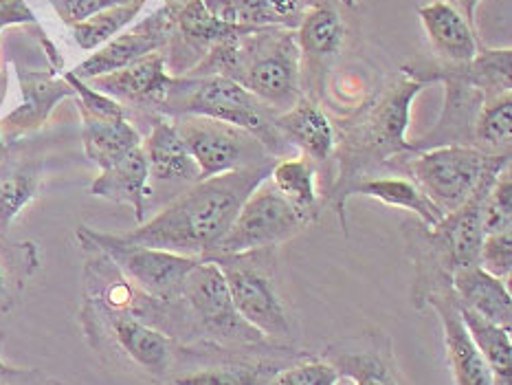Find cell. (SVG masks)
<instances>
[{
	"instance_id": "cell-25",
	"label": "cell",
	"mask_w": 512,
	"mask_h": 385,
	"mask_svg": "<svg viewBox=\"0 0 512 385\" xmlns=\"http://www.w3.org/2000/svg\"><path fill=\"white\" fill-rule=\"evenodd\" d=\"M269 181L310 225L317 223L324 201L317 190V168L313 161H308L302 154L275 161Z\"/></svg>"
},
{
	"instance_id": "cell-30",
	"label": "cell",
	"mask_w": 512,
	"mask_h": 385,
	"mask_svg": "<svg viewBox=\"0 0 512 385\" xmlns=\"http://www.w3.org/2000/svg\"><path fill=\"white\" fill-rule=\"evenodd\" d=\"M512 93L486 99L475 121V148L488 154H510Z\"/></svg>"
},
{
	"instance_id": "cell-31",
	"label": "cell",
	"mask_w": 512,
	"mask_h": 385,
	"mask_svg": "<svg viewBox=\"0 0 512 385\" xmlns=\"http://www.w3.org/2000/svg\"><path fill=\"white\" fill-rule=\"evenodd\" d=\"M143 7H146V0H130L126 5L99 11V14L91 16L88 20L77 22V25H73L75 42L80 44L84 51L104 47L106 42L113 40L121 29L128 27L130 22L141 14Z\"/></svg>"
},
{
	"instance_id": "cell-10",
	"label": "cell",
	"mask_w": 512,
	"mask_h": 385,
	"mask_svg": "<svg viewBox=\"0 0 512 385\" xmlns=\"http://www.w3.org/2000/svg\"><path fill=\"white\" fill-rule=\"evenodd\" d=\"M172 121L187 150L192 152L203 181L277 161L251 132L227 121L200 115H176Z\"/></svg>"
},
{
	"instance_id": "cell-12",
	"label": "cell",
	"mask_w": 512,
	"mask_h": 385,
	"mask_svg": "<svg viewBox=\"0 0 512 385\" xmlns=\"http://www.w3.org/2000/svg\"><path fill=\"white\" fill-rule=\"evenodd\" d=\"M82 231L117 264V269L139 291L161 302L181 300L187 275L198 262L196 258H185L170 251L132 245V242H126L121 236L97 234V231L91 229Z\"/></svg>"
},
{
	"instance_id": "cell-18",
	"label": "cell",
	"mask_w": 512,
	"mask_h": 385,
	"mask_svg": "<svg viewBox=\"0 0 512 385\" xmlns=\"http://www.w3.org/2000/svg\"><path fill=\"white\" fill-rule=\"evenodd\" d=\"M275 124L291 146L317 165H330L337 150L335 124L313 99L302 95L297 102L275 117Z\"/></svg>"
},
{
	"instance_id": "cell-8",
	"label": "cell",
	"mask_w": 512,
	"mask_h": 385,
	"mask_svg": "<svg viewBox=\"0 0 512 385\" xmlns=\"http://www.w3.org/2000/svg\"><path fill=\"white\" fill-rule=\"evenodd\" d=\"M82 324L95 348L115 352L154 383L165 385L170 379L178 344L161 330L141 322L130 311L108 306L91 295H84Z\"/></svg>"
},
{
	"instance_id": "cell-29",
	"label": "cell",
	"mask_w": 512,
	"mask_h": 385,
	"mask_svg": "<svg viewBox=\"0 0 512 385\" xmlns=\"http://www.w3.org/2000/svg\"><path fill=\"white\" fill-rule=\"evenodd\" d=\"M460 313L466 328L475 341V346L480 348L482 357L486 359L488 368H491L493 377H508L512 379V339L510 330L488 322L482 315L473 313L471 308H466L458 302Z\"/></svg>"
},
{
	"instance_id": "cell-2",
	"label": "cell",
	"mask_w": 512,
	"mask_h": 385,
	"mask_svg": "<svg viewBox=\"0 0 512 385\" xmlns=\"http://www.w3.org/2000/svg\"><path fill=\"white\" fill-rule=\"evenodd\" d=\"M273 165L275 163L211 176L187 187L148 223L121 238L132 245L207 260L214 256L222 238L227 236L242 203L255 187L269 179Z\"/></svg>"
},
{
	"instance_id": "cell-14",
	"label": "cell",
	"mask_w": 512,
	"mask_h": 385,
	"mask_svg": "<svg viewBox=\"0 0 512 385\" xmlns=\"http://www.w3.org/2000/svg\"><path fill=\"white\" fill-rule=\"evenodd\" d=\"M172 31H174L172 11L168 7H161L146 20H141L139 25H135L130 31L119 33V36L106 42L102 49L77 66L73 75L86 82L99 75L126 69V66L139 62L150 53L168 49Z\"/></svg>"
},
{
	"instance_id": "cell-42",
	"label": "cell",
	"mask_w": 512,
	"mask_h": 385,
	"mask_svg": "<svg viewBox=\"0 0 512 385\" xmlns=\"http://www.w3.org/2000/svg\"><path fill=\"white\" fill-rule=\"evenodd\" d=\"M493 385H512V379H508V377H493Z\"/></svg>"
},
{
	"instance_id": "cell-34",
	"label": "cell",
	"mask_w": 512,
	"mask_h": 385,
	"mask_svg": "<svg viewBox=\"0 0 512 385\" xmlns=\"http://www.w3.org/2000/svg\"><path fill=\"white\" fill-rule=\"evenodd\" d=\"M337 372L328 361L313 352H304L284 370L277 372L271 385H335Z\"/></svg>"
},
{
	"instance_id": "cell-15",
	"label": "cell",
	"mask_w": 512,
	"mask_h": 385,
	"mask_svg": "<svg viewBox=\"0 0 512 385\" xmlns=\"http://www.w3.org/2000/svg\"><path fill=\"white\" fill-rule=\"evenodd\" d=\"M427 306L433 308L440 319L455 385H493V372L464 324L453 286L429 293L422 302V308Z\"/></svg>"
},
{
	"instance_id": "cell-1",
	"label": "cell",
	"mask_w": 512,
	"mask_h": 385,
	"mask_svg": "<svg viewBox=\"0 0 512 385\" xmlns=\"http://www.w3.org/2000/svg\"><path fill=\"white\" fill-rule=\"evenodd\" d=\"M422 88L425 84L403 69L398 80L389 84L359 115L337 121V150L332 157L335 172L324 194L326 203L335 207L345 236H348L345 205L354 187L372 176L392 174L394 161L411 152V141H407L405 132L411 104Z\"/></svg>"
},
{
	"instance_id": "cell-24",
	"label": "cell",
	"mask_w": 512,
	"mask_h": 385,
	"mask_svg": "<svg viewBox=\"0 0 512 385\" xmlns=\"http://www.w3.org/2000/svg\"><path fill=\"white\" fill-rule=\"evenodd\" d=\"M354 194H361L374 201H381L389 207L407 209V212L416 214L422 225L436 227L444 214L429 201V196L420 190V187L405 174H378L372 179H365L354 187Z\"/></svg>"
},
{
	"instance_id": "cell-36",
	"label": "cell",
	"mask_w": 512,
	"mask_h": 385,
	"mask_svg": "<svg viewBox=\"0 0 512 385\" xmlns=\"http://www.w3.org/2000/svg\"><path fill=\"white\" fill-rule=\"evenodd\" d=\"M126 3H130V0H51L53 9L58 11L60 18L71 27L77 25V22H84L99 14V11L113 9Z\"/></svg>"
},
{
	"instance_id": "cell-22",
	"label": "cell",
	"mask_w": 512,
	"mask_h": 385,
	"mask_svg": "<svg viewBox=\"0 0 512 385\" xmlns=\"http://www.w3.org/2000/svg\"><path fill=\"white\" fill-rule=\"evenodd\" d=\"M453 291L458 302L488 322L502 328L512 326V295L508 284L484 269L464 267L453 273Z\"/></svg>"
},
{
	"instance_id": "cell-11",
	"label": "cell",
	"mask_w": 512,
	"mask_h": 385,
	"mask_svg": "<svg viewBox=\"0 0 512 385\" xmlns=\"http://www.w3.org/2000/svg\"><path fill=\"white\" fill-rule=\"evenodd\" d=\"M306 227H310L308 220L266 179L242 203L236 220H233L214 256L282 247L284 242L293 240Z\"/></svg>"
},
{
	"instance_id": "cell-23",
	"label": "cell",
	"mask_w": 512,
	"mask_h": 385,
	"mask_svg": "<svg viewBox=\"0 0 512 385\" xmlns=\"http://www.w3.org/2000/svg\"><path fill=\"white\" fill-rule=\"evenodd\" d=\"M211 16L247 25L255 29H291L295 31L306 14L304 0H203Z\"/></svg>"
},
{
	"instance_id": "cell-5",
	"label": "cell",
	"mask_w": 512,
	"mask_h": 385,
	"mask_svg": "<svg viewBox=\"0 0 512 385\" xmlns=\"http://www.w3.org/2000/svg\"><path fill=\"white\" fill-rule=\"evenodd\" d=\"M277 251L280 247H266L209 260L225 275L238 313L266 339L297 348L299 326L284 293Z\"/></svg>"
},
{
	"instance_id": "cell-3",
	"label": "cell",
	"mask_w": 512,
	"mask_h": 385,
	"mask_svg": "<svg viewBox=\"0 0 512 385\" xmlns=\"http://www.w3.org/2000/svg\"><path fill=\"white\" fill-rule=\"evenodd\" d=\"M225 75L247 88L275 115L291 108L302 91V53L295 31L269 27L211 49L187 77Z\"/></svg>"
},
{
	"instance_id": "cell-7",
	"label": "cell",
	"mask_w": 512,
	"mask_h": 385,
	"mask_svg": "<svg viewBox=\"0 0 512 385\" xmlns=\"http://www.w3.org/2000/svg\"><path fill=\"white\" fill-rule=\"evenodd\" d=\"M181 304L187 315L189 333L187 344L183 346L214 344L225 348H253L275 344L238 313L225 275L211 260H198L196 267L189 271Z\"/></svg>"
},
{
	"instance_id": "cell-38",
	"label": "cell",
	"mask_w": 512,
	"mask_h": 385,
	"mask_svg": "<svg viewBox=\"0 0 512 385\" xmlns=\"http://www.w3.org/2000/svg\"><path fill=\"white\" fill-rule=\"evenodd\" d=\"M449 3L460 11V14L466 18V22L475 29V14H477V7H480L482 0H449Z\"/></svg>"
},
{
	"instance_id": "cell-13",
	"label": "cell",
	"mask_w": 512,
	"mask_h": 385,
	"mask_svg": "<svg viewBox=\"0 0 512 385\" xmlns=\"http://www.w3.org/2000/svg\"><path fill=\"white\" fill-rule=\"evenodd\" d=\"M319 357L335 368V385H414L400 368L392 337L381 328L330 341Z\"/></svg>"
},
{
	"instance_id": "cell-19",
	"label": "cell",
	"mask_w": 512,
	"mask_h": 385,
	"mask_svg": "<svg viewBox=\"0 0 512 385\" xmlns=\"http://www.w3.org/2000/svg\"><path fill=\"white\" fill-rule=\"evenodd\" d=\"M418 16L431 42V49L442 64H469L482 51L480 42L475 38V29L449 0H433L429 5H422Z\"/></svg>"
},
{
	"instance_id": "cell-40",
	"label": "cell",
	"mask_w": 512,
	"mask_h": 385,
	"mask_svg": "<svg viewBox=\"0 0 512 385\" xmlns=\"http://www.w3.org/2000/svg\"><path fill=\"white\" fill-rule=\"evenodd\" d=\"M27 370H22V368H11V366H7V363L3 361V357H0V383L3 381H11V379H18V377H22V374H25Z\"/></svg>"
},
{
	"instance_id": "cell-6",
	"label": "cell",
	"mask_w": 512,
	"mask_h": 385,
	"mask_svg": "<svg viewBox=\"0 0 512 385\" xmlns=\"http://www.w3.org/2000/svg\"><path fill=\"white\" fill-rule=\"evenodd\" d=\"M304 352L280 344L253 348L178 344L174 370L165 385H271L277 372Z\"/></svg>"
},
{
	"instance_id": "cell-20",
	"label": "cell",
	"mask_w": 512,
	"mask_h": 385,
	"mask_svg": "<svg viewBox=\"0 0 512 385\" xmlns=\"http://www.w3.org/2000/svg\"><path fill=\"white\" fill-rule=\"evenodd\" d=\"M91 192L106 198V201L130 205L135 209L137 223H143L152 198L148 159L146 152H143V143L104 168L102 174L93 181Z\"/></svg>"
},
{
	"instance_id": "cell-21",
	"label": "cell",
	"mask_w": 512,
	"mask_h": 385,
	"mask_svg": "<svg viewBox=\"0 0 512 385\" xmlns=\"http://www.w3.org/2000/svg\"><path fill=\"white\" fill-rule=\"evenodd\" d=\"M18 80L22 86V95H25V104L14 110L0 126L5 141H14L16 137L25 135L40 128L55 104L62 102L64 97L75 95L73 88L66 80H55L47 71H25L18 69Z\"/></svg>"
},
{
	"instance_id": "cell-26",
	"label": "cell",
	"mask_w": 512,
	"mask_h": 385,
	"mask_svg": "<svg viewBox=\"0 0 512 385\" xmlns=\"http://www.w3.org/2000/svg\"><path fill=\"white\" fill-rule=\"evenodd\" d=\"M82 113L84 121V148L88 159H91L99 168H108L110 163L124 157L130 150L141 146L139 132L132 128L126 117L110 119V117H97L91 113Z\"/></svg>"
},
{
	"instance_id": "cell-32",
	"label": "cell",
	"mask_w": 512,
	"mask_h": 385,
	"mask_svg": "<svg viewBox=\"0 0 512 385\" xmlns=\"http://www.w3.org/2000/svg\"><path fill=\"white\" fill-rule=\"evenodd\" d=\"M460 69L486 99L512 93V49H484Z\"/></svg>"
},
{
	"instance_id": "cell-28",
	"label": "cell",
	"mask_w": 512,
	"mask_h": 385,
	"mask_svg": "<svg viewBox=\"0 0 512 385\" xmlns=\"http://www.w3.org/2000/svg\"><path fill=\"white\" fill-rule=\"evenodd\" d=\"M40 176L36 161L5 159L0 163V234H5L11 220L36 198Z\"/></svg>"
},
{
	"instance_id": "cell-43",
	"label": "cell",
	"mask_w": 512,
	"mask_h": 385,
	"mask_svg": "<svg viewBox=\"0 0 512 385\" xmlns=\"http://www.w3.org/2000/svg\"><path fill=\"white\" fill-rule=\"evenodd\" d=\"M337 3H341L345 7H356V0H337Z\"/></svg>"
},
{
	"instance_id": "cell-41",
	"label": "cell",
	"mask_w": 512,
	"mask_h": 385,
	"mask_svg": "<svg viewBox=\"0 0 512 385\" xmlns=\"http://www.w3.org/2000/svg\"><path fill=\"white\" fill-rule=\"evenodd\" d=\"M183 3H187V0H165V7H168L170 11H176Z\"/></svg>"
},
{
	"instance_id": "cell-44",
	"label": "cell",
	"mask_w": 512,
	"mask_h": 385,
	"mask_svg": "<svg viewBox=\"0 0 512 385\" xmlns=\"http://www.w3.org/2000/svg\"><path fill=\"white\" fill-rule=\"evenodd\" d=\"M304 3H306V7H313L317 3H324V0H304Z\"/></svg>"
},
{
	"instance_id": "cell-16",
	"label": "cell",
	"mask_w": 512,
	"mask_h": 385,
	"mask_svg": "<svg viewBox=\"0 0 512 385\" xmlns=\"http://www.w3.org/2000/svg\"><path fill=\"white\" fill-rule=\"evenodd\" d=\"M143 152L148 159L150 194L157 187H163L172 201L187 187L203 181L192 152L187 150L185 141L178 135L172 117H159L154 121L148 139L143 141Z\"/></svg>"
},
{
	"instance_id": "cell-17",
	"label": "cell",
	"mask_w": 512,
	"mask_h": 385,
	"mask_svg": "<svg viewBox=\"0 0 512 385\" xmlns=\"http://www.w3.org/2000/svg\"><path fill=\"white\" fill-rule=\"evenodd\" d=\"M174 77L168 73L165 51L150 53L139 62L126 66L113 73L99 75L88 80L95 91L104 93L113 99H124L130 104L161 108L163 99L168 95Z\"/></svg>"
},
{
	"instance_id": "cell-9",
	"label": "cell",
	"mask_w": 512,
	"mask_h": 385,
	"mask_svg": "<svg viewBox=\"0 0 512 385\" xmlns=\"http://www.w3.org/2000/svg\"><path fill=\"white\" fill-rule=\"evenodd\" d=\"M491 157L475 146H440L403 154L392 174L409 176L442 214H449L473 196Z\"/></svg>"
},
{
	"instance_id": "cell-37",
	"label": "cell",
	"mask_w": 512,
	"mask_h": 385,
	"mask_svg": "<svg viewBox=\"0 0 512 385\" xmlns=\"http://www.w3.org/2000/svg\"><path fill=\"white\" fill-rule=\"evenodd\" d=\"M25 280L27 278L16 275L3 260H0V311H11V308L16 306Z\"/></svg>"
},
{
	"instance_id": "cell-39",
	"label": "cell",
	"mask_w": 512,
	"mask_h": 385,
	"mask_svg": "<svg viewBox=\"0 0 512 385\" xmlns=\"http://www.w3.org/2000/svg\"><path fill=\"white\" fill-rule=\"evenodd\" d=\"M40 383H42L40 374L36 370H27L25 374H22V377L11 379V381H3L0 385H40Z\"/></svg>"
},
{
	"instance_id": "cell-33",
	"label": "cell",
	"mask_w": 512,
	"mask_h": 385,
	"mask_svg": "<svg viewBox=\"0 0 512 385\" xmlns=\"http://www.w3.org/2000/svg\"><path fill=\"white\" fill-rule=\"evenodd\" d=\"M482 223L484 234H502L512 231V176L510 165L497 176L491 192L486 194L482 207Z\"/></svg>"
},
{
	"instance_id": "cell-35",
	"label": "cell",
	"mask_w": 512,
	"mask_h": 385,
	"mask_svg": "<svg viewBox=\"0 0 512 385\" xmlns=\"http://www.w3.org/2000/svg\"><path fill=\"white\" fill-rule=\"evenodd\" d=\"M477 267L495 278L508 282L512 273V231L502 234H488L480 247V258Z\"/></svg>"
},
{
	"instance_id": "cell-4",
	"label": "cell",
	"mask_w": 512,
	"mask_h": 385,
	"mask_svg": "<svg viewBox=\"0 0 512 385\" xmlns=\"http://www.w3.org/2000/svg\"><path fill=\"white\" fill-rule=\"evenodd\" d=\"M161 110L165 117L200 115L227 121V124L251 132L277 161L299 154L277 128V115L273 110L225 75L174 77Z\"/></svg>"
},
{
	"instance_id": "cell-45",
	"label": "cell",
	"mask_w": 512,
	"mask_h": 385,
	"mask_svg": "<svg viewBox=\"0 0 512 385\" xmlns=\"http://www.w3.org/2000/svg\"><path fill=\"white\" fill-rule=\"evenodd\" d=\"M40 385H64V383H60V381H42Z\"/></svg>"
},
{
	"instance_id": "cell-27",
	"label": "cell",
	"mask_w": 512,
	"mask_h": 385,
	"mask_svg": "<svg viewBox=\"0 0 512 385\" xmlns=\"http://www.w3.org/2000/svg\"><path fill=\"white\" fill-rule=\"evenodd\" d=\"M299 53L310 62H324L335 58L345 40V25L337 9L328 0L306 9V14L295 29Z\"/></svg>"
}]
</instances>
